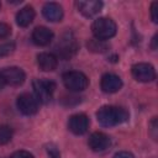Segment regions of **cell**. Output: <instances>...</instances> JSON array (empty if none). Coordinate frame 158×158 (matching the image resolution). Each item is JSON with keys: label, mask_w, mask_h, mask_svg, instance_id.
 <instances>
[{"label": "cell", "mask_w": 158, "mask_h": 158, "mask_svg": "<svg viewBox=\"0 0 158 158\" xmlns=\"http://www.w3.org/2000/svg\"><path fill=\"white\" fill-rule=\"evenodd\" d=\"M98 122L104 127H112L123 123L128 120V112L125 107L105 105L96 112Z\"/></svg>", "instance_id": "obj_1"}, {"label": "cell", "mask_w": 158, "mask_h": 158, "mask_svg": "<svg viewBox=\"0 0 158 158\" xmlns=\"http://www.w3.org/2000/svg\"><path fill=\"white\" fill-rule=\"evenodd\" d=\"M91 30H93L95 38L101 40V41H106V40H109L116 35L117 27H116V23L111 19L99 17L93 22Z\"/></svg>", "instance_id": "obj_2"}, {"label": "cell", "mask_w": 158, "mask_h": 158, "mask_svg": "<svg viewBox=\"0 0 158 158\" xmlns=\"http://www.w3.org/2000/svg\"><path fill=\"white\" fill-rule=\"evenodd\" d=\"M32 88H33L35 98L38 100V102L47 104L53 98L56 84L54 81L48 79H35L32 81Z\"/></svg>", "instance_id": "obj_3"}, {"label": "cell", "mask_w": 158, "mask_h": 158, "mask_svg": "<svg viewBox=\"0 0 158 158\" xmlns=\"http://www.w3.org/2000/svg\"><path fill=\"white\" fill-rule=\"evenodd\" d=\"M63 83L64 86L70 91H83L88 88L89 79L84 73L72 70L63 74Z\"/></svg>", "instance_id": "obj_4"}, {"label": "cell", "mask_w": 158, "mask_h": 158, "mask_svg": "<svg viewBox=\"0 0 158 158\" xmlns=\"http://www.w3.org/2000/svg\"><path fill=\"white\" fill-rule=\"evenodd\" d=\"M56 51L58 53V56L63 59H69L70 57H73L77 51H78V43L74 38V36L72 33H64L60 40L58 41L57 46H56Z\"/></svg>", "instance_id": "obj_5"}, {"label": "cell", "mask_w": 158, "mask_h": 158, "mask_svg": "<svg viewBox=\"0 0 158 158\" xmlns=\"http://www.w3.org/2000/svg\"><path fill=\"white\" fill-rule=\"evenodd\" d=\"M16 105H17L19 111L26 116L37 114V111L40 109L38 100L35 98V95H32L30 93H23V94L19 95L17 100H16Z\"/></svg>", "instance_id": "obj_6"}, {"label": "cell", "mask_w": 158, "mask_h": 158, "mask_svg": "<svg viewBox=\"0 0 158 158\" xmlns=\"http://www.w3.org/2000/svg\"><path fill=\"white\" fill-rule=\"evenodd\" d=\"M132 77L141 83H149L156 79V70L149 63H137L132 65Z\"/></svg>", "instance_id": "obj_7"}, {"label": "cell", "mask_w": 158, "mask_h": 158, "mask_svg": "<svg viewBox=\"0 0 158 158\" xmlns=\"http://www.w3.org/2000/svg\"><path fill=\"white\" fill-rule=\"evenodd\" d=\"M0 74L5 81L6 85H11V86H20L21 84H23L25 79H26V74L25 72L19 68V67H7L4 68L2 70H0Z\"/></svg>", "instance_id": "obj_8"}, {"label": "cell", "mask_w": 158, "mask_h": 158, "mask_svg": "<svg viewBox=\"0 0 158 158\" xmlns=\"http://www.w3.org/2000/svg\"><path fill=\"white\" fill-rule=\"evenodd\" d=\"M68 128L74 135H84L89 128V118L85 114H75L69 117Z\"/></svg>", "instance_id": "obj_9"}, {"label": "cell", "mask_w": 158, "mask_h": 158, "mask_svg": "<svg viewBox=\"0 0 158 158\" xmlns=\"http://www.w3.org/2000/svg\"><path fill=\"white\" fill-rule=\"evenodd\" d=\"M110 137L104 132H94L88 139L89 148L94 152H104L110 147Z\"/></svg>", "instance_id": "obj_10"}, {"label": "cell", "mask_w": 158, "mask_h": 158, "mask_svg": "<svg viewBox=\"0 0 158 158\" xmlns=\"http://www.w3.org/2000/svg\"><path fill=\"white\" fill-rule=\"evenodd\" d=\"M75 5L78 11L85 17H93L98 15L102 9V2L98 0H80L77 1Z\"/></svg>", "instance_id": "obj_11"}, {"label": "cell", "mask_w": 158, "mask_h": 158, "mask_svg": "<svg viewBox=\"0 0 158 158\" xmlns=\"http://www.w3.org/2000/svg\"><path fill=\"white\" fill-rule=\"evenodd\" d=\"M100 86L102 89L104 93L107 94H112L118 91L122 88V80L118 75L112 74V73H106L102 75L101 81H100Z\"/></svg>", "instance_id": "obj_12"}, {"label": "cell", "mask_w": 158, "mask_h": 158, "mask_svg": "<svg viewBox=\"0 0 158 158\" xmlns=\"http://www.w3.org/2000/svg\"><path fill=\"white\" fill-rule=\"evenodd\" d=\"M37 64L43 72H53L58 65V58L53 53L43 52L37 56Z\"/></svg>", "instance_id": "obj_13"}, {"label": "cell", "mask_w": 158, "mask_h": 158, "mask_svg": "<svg viewBox=\"0 0 158 158\" xmlns=\"http://www.w3.org/2000/svg\"><path fill=\"white\" fill-rule=\"evenodd\" d=\"M43 16L51 22H58L63 19V9L57 2H47L42 9Z\"/></svg>", "instance_id": "obj_14"}, {"label": "cell", "mask_w": 158, "mask_h": 158, "mask_svg": "<svg viewBox=\"0 0 158 158\" xmlns=\"http://www.w3.org/2000/svg\"><path fill=\"white\" fill-rule=\"evenodd\" d=\"M52 40H53V32L44 26L36 27L32 32V41L37 46H47L52 42Z\"/></svg>", "instance_id": "obj_15"}, {"label": "cell", "mask_w": 158, "mask_h": 158, "mask_svg": "<svg viewBox=\"0 0 158 158\" xmlns=\"http://www.w3.org/2000/svg\"><path fill=\"white\" fill-rule=\"evenodd\" d=\"M35 19V10L32 6H25L16 14V23L20 27H27Z\"/></svg>", "instance_id": "obj_16"}, {"label": "cell", "mask_w": 158, "mask_h": 158, "mask_svg": "<svg viewBox=\"0 0 158 158\" xmlns=\"http://www.w3.org/2000/svg\"><path fill=\"white\" fill-rule=\"evenodd\" d=\"M12 138V130L7 125H0V144H6Z\"/></svg>", "instance_id": "obj_17"}, {"label": "cell", "mask_w": 158, "mask_h": 158, "mask_svg": "<svg viewBox=\"0 0 158 158\" xmlns=\"http://www.w3.org/2000/svg\"><path fill=\"white\" fill-rule=\"evenodd\" d=\"M88 48L93 52H105L107 46L105 44V41L98 40V38H93L88 42Z\"/></svg>", "instance_id": "obj_18"}, {"label": "cell", "mask_w": 158, "mask_h": 158, "mask_svg": "<svg viewBox=\"0 0 158 158\" xmlns=\"http://www.w3.org/2000/svg\"><path fill=\"white\" fill-rule=\"evenodd\" d=\"M15 51V43L14 42H6L0 44V57H6L11 54Z\"/></svg>", "instance_id": "obj_19"}, {"label": "cell", "mask_w": 158, "mask_h": 158, "mask_svg": "<svg viewBox=\"0 0 158 158\" xmlns=\"http://www.w3.org/2000/svg\"><path fill=\"white\" fill-rule=\"evenodd\" d=\"M10 33H11V27L5 22H0V40L9 37Z\"/></svg>", "instance_id": "obj_20"}, {"label": "cell", "mask_w": 158, "mask_h": 158, "mask_svg": "<svg viewBox=\"0 0 158 158\" xmlns=\"http://www.w3.org/2000/svg\"><path fill=\"white\" fill-rule=\"evenodd\" d=\"M47 153L49 156V158H60V153L59 151L57 149V147L54 144H48L47 146Z\"/></svg>", "instance_id": "obj_21"}, {"label": "cell", "mask_w": 158, "mask_h": 158, "mask_svg": "<svg viewBox=\"0 0 158 158\" xmlns=\"http://www.w3.org/2000/svg\"><path fill=\"white\" fill-rule=\"evenodd\" d=\"M10 158H35L32 153L27 152V151H16L11 154Z\"/></svg>", "instance_id": "obj_22"}, {"label": "cell", "mask_w": 158, "mask_h": 158, "mask_svg": "<svg viewBox=\"0 0 158 158\" xmlns=\"http://www.w3.org/2000/svg\"><path fill=\"white\" fill-rule=\"evenodd\" d=\"M158 2L157 1H154V2H152V5H151V17H152V21L154 22V23H157L158 22Z\"/></svg>", "instance_id": "obj_23"}, {"label": "cell", "mask_w": 158, "mask_h": 158, "mask_svg": "<svg viewBox=\"0 0 158 158\" xmlns=\"http://www.w3.org/2000/svg\"><path fill=\"white\" fill-rule=\"evenodd\" d=\"M112 158H135V156H133L131 152H127V151H121V152L115 153Z\"/></svg>", "instance_id": "obj_24"}, {"label": "cell", "mask_w": 158, "mask_h": 158, "mask_svg": "<svg viewBox=\"0 0 158 158\" xmlns=\"http://www.w3.org/2000/svg\"><path fill=\"white\" fill-rule=\"evenodd\" d=\"M5 85H6V84H5V81H4V79H2V77H1V74H0V90H2Z\"/></svg>", "instance_id": "obj_25"}, {"label": "cell", "mask_w": 158, "mask_h": 158, "mask_svg": "<svg viewBox=\"0 0 158 158\" xmlns=\"http://www.w3.org/2000/svg\"><path fill=\"white\" fill-rule=\"evenodd\" d=\"M156 41H157V35L153 37V43H156ZM153 49H156V44H153Z\"/></svg>", "instance_id": "obj_26"}, {"label": "cell", "mask_w": 158, "mask_h": 158, "mask_svg": "<svg viewBox=\"0 0 158 158\" xmlns=\"http://www.w3.org/2000/svg\"><path fill=\"white\" fill-rule=\"evenodd\" d=\"M0 6H1V4H0Z\"/></svg>", "instance_id": "obj_27"}]
</instances>
